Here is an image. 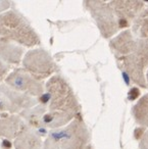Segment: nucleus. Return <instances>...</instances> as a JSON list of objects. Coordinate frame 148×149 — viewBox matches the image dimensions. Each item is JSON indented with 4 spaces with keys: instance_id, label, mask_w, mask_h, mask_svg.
Here are the masks:
<instances>
[{
    "instance_id": "nucleus-5",
    "label": "nucleus",
    "mask_w": 148,
    "mask_h": 149,
    "mask_svg": "<svg viewBox=\"0 0 148 149\" xmlns=\"http://www.w3.org/2000/svg\"><path fill=\"white\" fill-rule=\"evenodd\" d=\"M86 7L94 19L103 38L113 37L119 27L110 3L104 1H85Z\"/></svg>"
},
{
    "instance_id": "nucleus-11",
    "label": "nucleus",
    "mask_w": 148,
    "mask_h": 149,
    "mask_svg": "<svg viewBox=\"0 0 148 149\" xmlns=\"http://www.w3.org/2000/svg\"><path fill=\"white\" fill-rule=\"evenodd\" d=\"M24 130H26L25 125L17 116H13V118H8L7 120H0V135L2 136L13 138L17 134L20 135Z\"/></svg>"
},
{
    "instance_id": "nucleus-12",
    "label": "nucleus",
    "mask_w": 148,
    "mask_h": 149,
    "mask_svg": "<svg viewBox=\"0 0 148 149\" xmlns=\"http://www.w3.org/2000/svg\"><path fill=\"white\" fill-rule=\"evenodd\" d=\"M135 122L142 128H148V94L141 97L132 107Z\"/></svg>"
},
{
    "instance_id": "nucleus-9",
    "label": "nucleus",
    "mask_w": 148,
    "mask_h": 149,
    "mask_svg": "<svg viewBox=\"0 0 148 149\" xmlns=\"http://www.w3.org/2000/svg\"><path fill=\"white\" fill-rule=\"evenodd\" d=\"M109 45L115 52L117 57H121L132 53L135 50L137 39L134 38L133 33L130 30H126L119 33L117 37L112 38L109 42Z\"/></svg>"
},
{
    "instance_id": "nucleus-4",
    "label": "nucleus",
    "mask_w": 148,
    "mask_h": 149,
    "mask_svg": "<svg viewBox=\"0 0 148 149\" xmlns=\"http://www.w3.org/2000/svg\"><path fill=\"white\" fill-rule=\"evenodd\" d=\"M130 79L134 84L142 88L147 87L144 70L148 68V39L137 38V45L132 53L117 57Z\"/></svg>"
},
{
    "instance_id": "nucleus-3",
    "label": "nucleus",
    "mask_w": 148,
    "mask_h": 149,
    "mask_svg": "<svg viewBox=\"0 0 148 149\" xmlns=\"http://www.w3.org/2000/svg\"><path fill=\"white\" fill-rule=\"evenodd\" d=\"M48 138L58 149H84L90 140V133L81 118H75L64 128L52 130Z\"/></svg>"
},
{
    "instance_id": "nucleus-1",
    "label": "nucleus",
    "mask_w": 148,
    "mask_h": 149,
    "mask_svg": "<svg viewBox=\"0 0 148 149\" xmlns=\"http://www.w3.org/2000/svg\"><path fill=\"white\" fill-rule=\"evenodd\" d=\"M46 90V97L50 100V104L49 110L42 118L43 125L52 129L68 125L80 110L71 86L62 77L54 76L47 82Z\"/></svg>"
},
{
    "instance_id": "nucleus-2",
    "label": "nucleus",
    "mask_w": 148,
    "mask_h": 149,
    "mask_svg": "<svg viewBox=\"0 0 148 149\" xmlns=\"http://www.w3.org/2000/svg\"><path fill=\"white\" fill-rule=\"evenodd\" d=\"M0 36L28 47L40 44L39 36L29 22L13 10L0 15Z\"/></svg>"
},
{
    "instance_id": "nucleus-19",
    "label": "nucleus",
    "mask_w": 148,
    "mask_h": 149,
    "mask_svg": "<svg viewBox=\"0 0 148 149\" xmlns=\"http://www.w3.org/2000/svg\"><path fill=\"white\" fill-rule=\"evenodd\" d=\"M146 84H147V87H148V70H147V74H146Z\"/></svg>"
},
{
    "instance_id": "nucleus-18",
    "label": "nucleus",
    "mask_w": 148,
    "mask_h": 149,
    "mask_svg": "<svg viewBox=\"0 0 148 149\" xmlns=\"http://www.w3.org/2000/svg\"><path fill=\"white\" fill-rule=\"evenodd\" d=\"M6 72V68L4 66V64L0 61V77H3V74Z\"/></svg>"
},
{
    "instance_id": "nucleus-7",
    "label": "nucleus",
    "mask_w": 148,
    "mask_h": 149,
    "mask_svg": "<svg viewBox=\"0 0 148 149\" xmlns=\"http://www.w3.org/2000/svg\"><path fill=\"white\" fill-rule=\"evenodd\" d=\"M9 88L29 96L43 95V84L36 80L26 70H15L5 80Z\"/></svg>"
},
{
    "instance_id": "nucleus-8",
    "label": "nucleus",
    "mask_w": 148,
    "mask_h": 149,
    "mask_svg": "<svg viewBox=\"0 0 148 149\" xmlns=\"http://www.w3.org/2000/svg\"><path fill=\"white\" fill-rule=\"evenodd\" d=\"M110 5L114 11L119 29L129 27L130 23L140 15L144 7L142 1H111Z\"/></svg>"
},
{
    "instance_id": "nucleus-14",
    "label": "nucleus",
    "mask_w": 148,
    "mask_h": 149,
    "mask_svg": "<svg viewBox=\"0 0 148 149\" xmlns=\"http://www.w3.org/2000/svg\"><path fill=\"white\" fill-rule=\"evenodd\" d=\"M133 33L139 35V38H148V7L140 13L133 25Z\"/></svg>"
},
{
    "instance_id": "nucleus-17",
    "label": "nucleus",
    "mask_w": 148,
    "mask_h": 149,
    "mask_svg": "<svg viewBox=\"0 0 148 149\" xmlns=\"http://www.w3.org/2000/svg\"><path fill=\"white\" fill-rule=\"evenodd\" d=\"M9 6H10V5H9L8 1H0V13H2L3 10L7 9Z\"/></svg>"
},
{
    "instance_id": "nucleus-13",
    "label": "nucleus",
    "mask_w": 148,
    "mask_h": 149,
    "mask_svg": "<svg viewBox=\"0 0 148 149\" xmlns=\"http://www.w3.org/2000/svg\"><path fill=\"white\" fill-rule=\"evenodd\" d=\"M23 53V49L13 44L4 42V40L0 38V56L8 62L17 63L20 62Z\"/></svg>"
},
{
    "instance_id": "nucleus-10",
    "label": "nucleus",
    "mask_w": 148,
    "mask_h": 149,
    "mask_svg": "<svg viewBox=\"0 0 148 149\" xmlns=\"http://www.w3.org/2000/svg\"><path fill=\"white\" fill-rule=\"evenodd\" d=\"M42 142L37 134L34 131L27 129L19 135L15 140L17 149H41Z\"/></svg>"
},
{
    "instance_id": "nucleus-15",
    "label": "nucleus",
    "mask_w": 148,
    "mask_h": 149,
    "mask_svg": "<svg viewBox=\"0 0 148 149\" xmlns=\"http://www.w3.org/2000/svg\"><path fill=\"white\" fill-rule=\"evenodd\" d=\"M139 148L140 149H148V130L145 131V133L142 136L141 140L139 143Z\"/></svg>"
},
{
    "instance_id": "nucleus-16",
    "label": "nucleus",
    "mask_w": 148,
    "mask_h": 149,
    "mask_svg": "<svg viewBox=\"0 0 148 149\" xmlns=\"http://www.w3.org/2000/svg\"><path fill=\"white\" fill-rule=\"evenodd\" d=\"M140 91L138 88H132L131 91L129 92V99L130 100H135L137 97H139Z\"/></svg>"
},
{
    "instance_id": "nucleus-6",
    "label": "nucleus",
    "mask_w": 148,
    "mask_h": 149,
    "mask_svg": "<svg viewBox=\"0 0 148 149\" xmlns=\"http://www.w3.org/2000/svg\"><path fill=\"white\" fill-rule=\"evenodd\" d=\"M24 66L32 77L38 81L51 76L57 68L51 55L41 48L31 50L26 54Z\"/></svg>"
}]
</instances>
